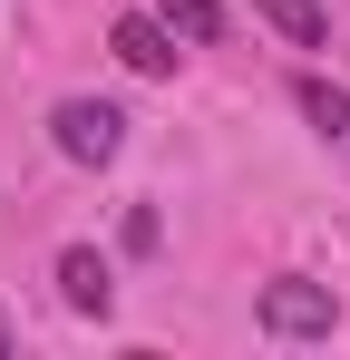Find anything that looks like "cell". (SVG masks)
<instances>
[{
    "label": "cell",
    "instance_id": "cell-1",
    "mask_svg": "<svg viewBox=\"0 0 350 360\" xmlns=\"http://www.w3.org/2000/svg\"><path fill=\"white\" fill-rule=\"evenodd\" d=\"M49 136H58L68 166H108L117 146H127V117H117L108 98H58V108H49Z\"/></svg>",
    "mask_w": 350,
    "mask_h": 360
},
{
    "label": "cell",
    "instance_id": "cell-2",
    "mask_svg": "<svg viewBox=\"0 0 350 360\" xmlns=\"http://www.w3.org/2000/svg\"><path fill=\"white\" fill-rule=\"evenodd\" d=\"M331 321H341V302L321 292V283H302V273L263 283V331H283V341H321Z\"/></svg>",
    "mask_w": 350,
    "mask_h": 360
},
{
    "label": "cell",
    "instance_id": "cell-3",
    "mask_svg": "<svg viewBox=\"0 0 350 360\" xmlns=\"http://www.w3.org/2000/svg\"><path fill=\"white\" fill-rule=\"evenodd\" d=\"M58 292H68V311H98V321H108L117 283H108V263H98L88 243H68V253H58Z\"/></svg>",
    "mask_w": 350,
    "mask_h": 360
},
{
    "label": "cell",
    "instance_id": "cell-4",
    "mask_svg": "<svg viewBox=\"0 0 350 360\" xmlns=\"http://www.w3.org/2000/svg\"><path fill=\"white\" fill-rule=\"evenodd\" d=\"M108 39H117V59L136 68V78H175V39L156 30V20H136V10H127V20H117Z\"/></svg>",
    "mask_w": 350,
    "mask_h": 360
},
{
    "label": "cell",
    "instance_id": "cell-5",
    "mask_svg": "<svg viewBox=\"0 0 350 360\" xmlns=\"http://www.w3.org/2000/svg\"><path fill=\"white\" fill-rule=\"evenodd\" d=\"M253 10H263V20L283 30L292 49H321V39H331V20H321V0H253Z\"/></svg>",
    "mask_w": 350,
    "mask_h": 360
},
{
    "label": "cell",
    "instance_id": "cell-6",
    "mask_svg": "<svg viewBox=\"0 0 350 360\" xmlns=\"http://www.w3.org/2000/svg\"><path fill=\"white\" fill-rule=\"evenodd\" d=\"M292 98H302V117L321 127V136H341V127H350V88H331V78H302Z\"/></svg>",
    "mask_w": 350,
    "mask_h": 360
},
{
    "label": "cell",
    "instance_id": "cell-7",
    "mask_svg": "<svg viewBox=\"0 0 350 360\" xmlns=\"http://www.w3.org/2000/svg\"><path fill=\"white\" fill-rule=\"evenodd\" d=\"M156 10L175 20V39H195V49H205V39L224 30V10H214V0H156Z\"/></svg>",
    "mask_w": 350,
    "mask_h": 360
},
{
    "label": "cell",
    "instance_id": "cell-8",
    "mask_svg": "<svg viewBox=\"0 0 350 360\" xmlns=\"http://www.w3.org/2000/svg\"><path fill=\"white\" fill-rule=\"evenodd\" d=\"M0 360H10V311H0Z\"/></svg>",
    "mask_w": 350,
    "mask_h": 360
}]
</instances>
